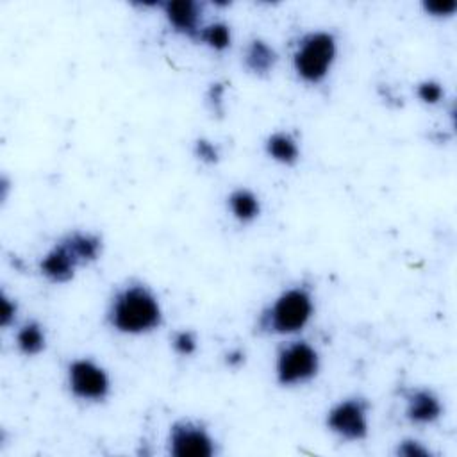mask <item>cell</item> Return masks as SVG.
I'll list each match as a JSON object with an SVG mask.
<instances>
[{
  "mask_svg": "<svg viewBox=\"0 0 457 457\" xmlns=\"http://www.w3.org/2000/svg\"><path fill=\"white\" fill-rule=\"evenodd\" d=\"M107 327L121 336H146L161 328L164 311L157 293L141 278L116 286L105 307Z\"/></svg>",
  "mask_w": 457,
  "mask_h": 457,
  "instance_id": "6da1fadb",
  "label": "cell"
},
{
  "mask_svg": "<svg viewBox=\"0 0 457 457\" xmlns=\"http://www.w3.org/2000/svg\"><path fill=\"white\" fill-rule=\"evenodd\" d=\"M316 314V293L311 280H298L278 291L253 321V336L293 337L305 330Z\"/></svg>",
  "mask_w": 457,
  "mask_h": 457,
  "instance_id": "7a4b0ae2",
  "label": "cell"
},
{
  "mask_svg": "<svg viewBox=\"0 0 457 457\" xmlns=\"http://www.w3.org/2000/svg\"><path fill=\"white\" fill-rule=\"evenodd\" d=\"M339 54L336 32L328 29H312L300 34L291 52V68L296 79L307 86L323 84Z\"/></svg>",
  "mask_w": 457,
  "mask_h": 457,
  "instance_id": "3957f363",
  "label": "cell"
},
{
  "mask_svg": "<svg viewBox=\"0 0 457 457\" xmlns=\"http://www.w3.org/2000/svg\"><path fill=\"white\" fill-rule=\"evenodd\" d=\"M321 370V353L307 339L293 336L286 337L275 352L273 377L284 389L302 387L312 382Z\"/></svg>",
  "mask_w": 457,
  "mask_h": 457,
  "instance_id": "277c9868",
  "label": "cell"
},
{
  "mask_svg": "<svg viewBox=\"0 0 457 457\" xmlns=\"http://www.w3.org/2000/svg\"><path fill=\"white\" fill-rule=\"evenodd\" d=\"M371 402L362 395H348L325 412V428L343 443H361L370 436Z\"/></svg>",
  "mask_w": 457,
  "mask_h": 457,
  "instance_id": "5b68a950",
  "label": "cell"
},
{
  "mask_svg": "<svg viewBox=\"0 0 457 457\" xmlns=\"http://www.w3.org/2000/svg\"><path fill=\"white\" fill-rule=\"evenodd\" d=\"M68 393L84 403H102L109 398L112 382L109 371L93 357L80 355L68 361L64 368Z\"/></svg>",
  "mask_w": 457,
  "mask_h": 457,
  "instance_id": "8992f818",
  "label": "cell"
},
{
  "mask_svg": "<svg viewBox=\"0 0 457 457\" xmlns=\"http://www.w3.org/2000/svg\"><path fill=\"white\" fill-rule=\"evenodd\" d=\"M166 452L171 457H214L218 441L202 420L179 418L168 428Z\"/></svg>",
  "mask_w": 457,
  "mask_h": 457,
  "instance_id": "52a82bcc",
  "label": "cell"
},
{
  "mask_svg": "<svg viewBox=\"0 0 457 457\" xmlns=\"http://www.w3.org/2000/svg\"><path fill=\"white\" fill-rule=\"evenodd\" d=\"M400 395L403 400V418L412 427L436 425L445 414L443 400L432 387L411 386L402 389Z\"/></svg>",
  "mask_w": 457,
  "mask_h": 457,
  "instance_id": "ba28073f",
  "label": "cell"
},
{
  "mask_svg": "<svg viewBox=\"0 0 457 457\" xmlns=\"http://www.w3.org/2000/svg\"><path fill=\"white\" fill-rule=\"evenodd\" d=\"M82 268L71 250L59 237L54 245L39 257L37 271L50 284H68L75 278L77 270Z\"/></svg>",
  "mask_w": 457,
  "mask_h": 457,
  "instance_id": "9c48e42d",
  "label": "cell"
},
{
  "mask_svg": "<svg viewBox=\"0 0 457 457\" xmlns=\"http://www.w3.org/2000/svg\"><path fill=\"white\" fill-rule=\"evenodd\" d=\"M168 27L191 41L196 39L204 21V5L195 0H168L161 4Z\"/></svg>",
  "mask_w": 457,
  "mask_h": 457,
  "instance_id": "30bf717a",
  "label": "cell"
},
{
  "mask_svg": "<svg viewBox=\"0 0 457 457\" xmlns=\"http://www.w3.org/2000/svg\"><path fill=\"white\" fill-rule=\"evenodd\" d=\"M277 64H278V54L275 46L270 45L264 37L253 36L243 46L241 66L248 75L255 79H266L273 73Z\"/></svg>",
  "mask_w": 457,
  "mask_h": 457,
  "instance_id": "8fae6325",
  "label": "cell"
},
{
  "mask_svg": "<svg viewBox=\"0 0 457 457\" xmlns=\"http://www.w3.org/2000/svg\"><path fill=\"white\" fill-rule=\"evenodd\" d=\"M61 239L77 257L80 266H89L96 262L104 253V237L100 232L87 228H73L64 232Z\"/></svg>",
  "mask_w": 457,
  "mask_h": 457,
  "instance_id": "7c38bea8",
  "label": "cell"
},
{
  "mask_svg": "<svg viewBox=\"0 0 457 457\" xmlns=\"http://www.w3.org/2000/svg\"><path fill=\"white\" fill-rule=\"evenodd\" d=\"M262 148L270 161H273L280 166H286V168L296 166L302 157L300 143H298L296 136L289 130L270 132L262 143Z\"/></svg>",
  "mask_w": 457,
  "mask_h": 457,
  "instance_id": "4fadbf2b",
  "label": "cell"
},
{
  "mask_svg": "<svg viewBox=\"0 0 457 457\" xmlns=\"http://www.w3.org/2000/svg\"><path fill=\"white\" fill-rule=\"evenodd\" d=\"M225 205L228 214L241 225H252L262 212V202L259 195L246 186L230 189L225 198Z\"/></svg>",
  "mask_w": 457,
  "mask_h": 457,
  "instance_id": "5bb4252c",
  "label": "cell"
},
{
  "mask_svg": "<svg viewBox=\"0 0 457 457\" xmlns=\"http://www.w3.org/2000/svg\"><path fill=\"white\" fill-rule=\"evenodd\" d=\"M48 336L46 328L39 320H25L23 323L16 325L14 330V346L20 355L23 357H37L46 350Z\"/></svg>",
  "mask_w": 457,
  "mask_h": 457,
  "instance_id": "9a60e30c",
  "label": "cell"
},
{
  "mask_svg": "<svg viewBox=\"0 0 457 457\" xmlns=\"http://www.w3.org/2000/svg\"><path fill=\"white\" fill-rule=\"evenodd\" d=\"M195 43L207 46L212 52H225L232 45V29L223 20H214L209 23H204Z\"/></svg>",
  "mask_w": 457,
  "mask_h": 457,
  "instance_id": "2e32d148",
  "label": "cell"
},
{
  "mask_svg": "<svg viewBox=\"0 0 457 457\" xmlns=\"http://www.w3.org/2000/svg\"><path fill=\"white\" fill-rule=\"evenodd\" d=\"M170 346L179 357H193L198 352V336L191 328H179L170 337Z\"/></svg>",
  "mask_w": 457,
  "mask_h": 457,
  "instance_id": "e0dca14e",
  "label": "cell"
},
{
  "mask_svg": "<svg viewBox=\"0 0 457 457\" xmlns=\"http://www.w3.org/2000/svg\"><path fill=\"white\" fill-rule=\"evenodd\" d=\"M191 152H193V157L204 166H216L221 161L220 145L216 141L209 139V137H204V136H200L193 141Z\"/></svg>",
  "mask_w": 457,
  "mask_h": 457,
  "instance_id": "ac0fdd59",
  "label": "cell"
},
{
  "mask_svg": "<svg viewBox=\"0 0 457 457\" xmlns=\"http://www.w3.org/2000/svg\"><path fill=\"white\" fill-rule=\"evenodd\" d=\"M414 93H416V98L423 105H428V107L439 105L443 102V98H445V87L436 79H423V80H420L416 84V87H414Z\"/></svg>",
  "mask_w": 457,
  "mask_h": 457,
  "instance_id": "d6986e66",
  "label": "cell"
},
{
  "mask_svg": "<svg viewBox=\"0 0 457 457\" xmlns=\"http://www.w3.org/2000/svg\"><path fill=\"white\" fill-rule=\"evenodd\" d=\"M393 453L396 457H436L430 446L416 437H403L395 445Z\"/></svg>",
  "mask_w": 457,
  "mask_h": 457,
  "instance_id": "ffe728a7",
  "label": "cell"
},
{
  "mask_svg": "<svg viewBox=\"0 0 457 457\" xmlns=\"http://www.w3.org/2000/svg\"><path fill=\"white\" fill-rule=\"evenodd\" d=\"M421 9L427 16L436 20H446L452 18L457 11L455 0H423Z\"/></svg>",
  "mask_w": 457,
  "mask_h": 457,
  "instance_id": "44dd1931",
  "label": "cell"
},
{
  "mask_svg": "<svg viewBox=\"0 0 457 457\" xmlns=\"http://www.w3.org/2000/svg\"><path fill=\"white\" fill-rule=\"evenodd\" d=\"M20 305L18 300L7 295V291H2L0 295V325L2 328H11L18 321Z\"/></svg>",
  "mask_w": 457,
  "mask_h": 457,
  "instance_id": "7402d4cb",
  "label": "cell"
},
{
  "mask_svg": "<svg viewBox=\"0 0 457 457\" xmlns=\"http://www.w3.org/2000/svg\"><path fill=\"white\" fill-rule=\"evenodd\" d=\"M205 104L209 111L216 116H223L225 112V86L221 82H212L205 93Z\"/></svg>",
  "mask_w": 457,
  "mask_h": 457,
  "instance_id": "603a6c76",
  "label": "cell"
},
{
  "mask_svg": "<svg viewBox=\"0 0 457 457\" xmlns=\"http://www.w3.org/2000/svg\"><path fill=\"white\" fill-rule=\"evenodd\" d=\"M225 364L228 368H239L245 364V352L239 350V348H232L227 352L225 355Z\"/></svg>",
  "mask_w": 457,
  "mask_h": 457,
  "instance_id": "cb8c5ba5",
  "label": "cell"
},
{
  "mask_svg": "<svg viewBox=\"0 0 457 457\" xmlns=\"http://www.w3.org/2000/svg\"><path fill=\"white\" fill-rule=\"evenodd\" d=\"M9 189H11V182H9V179L5 175H2V179H0V202L2 204L7 200Z\"/></svg>",
  "mask_w": 457,
  "mask_h": 457,
  "instance_id": "d4e9b609",
  "label": "cell"
}]
</instances>
